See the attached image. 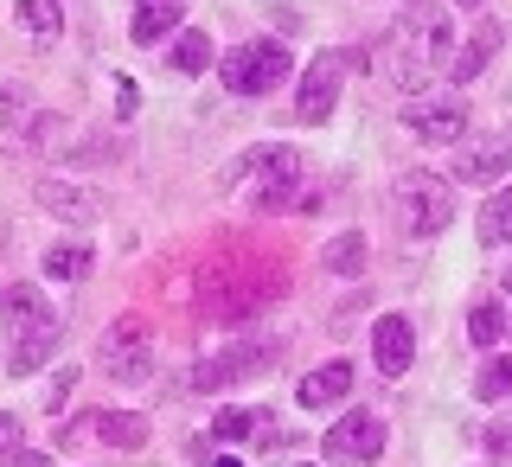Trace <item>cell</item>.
I'll return each mask as SVG.
<instances>
[{
  "mask_svg": "<svg viewBox=\"0 0 512 467\" xmlns=\"http://www.w3.org/2000/svg\"><path fill=\"white\" fill-rule=\"evenodd\" d=\"M263 352H269V346H237V352H224V359H212V365H205V372L192 378V384H199V391L237 384V378H250V372H256V359H263Z\"/></svg>",
  "mask_w": 512,
  "mask_h": 467,
  "instance_id": "9a60e30c",
  "label": "cell"
},
{
  "mask_svg": "<svg viewBox=\"0 0 512 467\" xmlns=\"http://www.w3.org/2000/svg\"><path fill=\"white\" fill-rule=\"evenodd\" d=\"M32 192H39V205H45L52 218H64V224H96V218H103V199H96L90 186H71V180H39Z\"/></svg>",
  "mask_w": 512,
  "mask_h": 467,
  "instance_id": "8fae6325",
  "label": "cell"
},
{
  "mask_svg": "<svg viewBox=\"0 0 512 467\" xmlns=\"http://www.w3.org/2000/svg\"><path fill=\"white\" fill-rule=\"evenodd\" d=\"M96 436H103L109 448H141V442H148V416H135V410H103Z\"/></svg>",
  "mask_w": 512,
  "mask_h": 467,
  "instance_id": "ac0fdd59",
  "label": "cell"
},
{
  "mask_svg": "<svg viewBox=\"0 0 512 467\" xmlns=\"http://www.w3.org/2000/svg\"><path fill=\"white\" fill-rule=\"evenodd\" d=\"M404 128L416 141H461L468 135V103H461V96H423V103L416 109H404Z\"/></svg>",
  "mask_w": 512,
  "mask_h": 467,
  "instance_id": "9c48e42d",
  "label": "cell"
},
{
  "mask_svg": "<svg viewBox=\"0 0 512 467\" xmlns=\"http://www.w3.org/2000/svg\"><path fill=\"white\" fill-rule=\"evenodd\" d=\"M493 45H500V26H493V20H480V26H474V45H461V52H455V64H448V71H455L461 84H468V77H480V71H487Z\"/></svg>",
  "mask_w": 512,
  "mask_h": 467,
  "instance_id": "2e32d148",
  "label": "cell"
},
{
  "mask_svg": "<svg viewBox=\"0 0 512 467\" xmlns=\"http://www.w3.org/2000/svg\"><path fill=\"white\" fill-rule=\"evenodd\" d=\"M0 467H45V455H39V448H13V455L0 461Z\"/></svg>",
  "mask_w": 512,
  "mask_h": 467,
  "instance_id": "f1b7e54d",
  "label": "cell"
},
{
  "mask_svg": "<svg viewBox=\"0 0 512 467\" xmlns=\"http://www.w3.org/2000/svg\"><path fill=\"white\" fill-rule=\"evenodd\" d=\"M372 359H378V372H410V359H416V327L404 314H384L378 327H372Z\"/></svg>",
  "mask_w": 512,
  "mask_h": 467,
  "instance_id": "7c38bea8",
  "label": "cell"
},
{
  "mask_svg": "<svg viewBox=\"0 0 512 467\" xmlns=\"http://www.w3.org/2000/svg\"><path fill=\"white\" fill-rule=\"evenodd\" d=\"M506 160H512V135H480L461 148L455 160V180H468V186H493L506 173Z\"/></svg>",
  "mask_w": 512,
  "mask_h": 467,
  "instance_id": "30bf717a",
  "label": "cell"
},
{
  "mask_svg": "<svg viewBox=\"0 0 512 467\" xmlns=\"http://www.w3.org/2000/svg\"><path fill=\"white\" fill-rule=\"evenodd\" d=\"M340 77H346V52H320L301 77V96H295V116L301 122H327L333 103H340Z\"/></svg>",
  "mask_w": 512,
  "mask_h": 467,
  "instance_id": "ba28073f",
  "label": "cell"
},
{
  "mask_svg": "<svg viewBox=\"0 0 512 467\" xmlns=\"http://www.w3.org/2000/svg\"><path fill=\"white\" fill-rule=\"evenodd\" d=\"M0 327H7V372H39L58 352V314L32 282H13L0 295Z\"/></svg>",
  "mask_w": 512,
  "mask_h": 467,
  "instance_id": "7a4b0ae2",
  "label": "cell"
},
{
  "mask_svg": "<svg viewBox=\"0 0 512 467\" xmlns=\"http://www.w3.org/2000/svg\"><path fill=\"white\" fill-rule=\"evenodd\" d=\"M116 116H135V84H128V77L116 84Z\"/></svg>",
  "mask_w": 512,
  "mask_h": 467,
  "instance_id": "f546056e",
  "label": "cell"
},
{
  "mask_svg": "<svg viewBox=\"0 0 512 467\" xmlns=\"http://www.w3.org/2000/svg\"><path fill=\"white\" fill-rule=\"evenodd\" d=\"M244 192H250L256 212H282L288 199H301V154H295V148H263V154H250Z\"/></svg>",
  "mask_w": 512,
  "mask_h": 467,
  "instance_id": "8992f818",
  "label": "cell"
},
{
  "mask_svg": "<svg viewBox=\"0 0 512 467\" xmlns=\"http://www.w3.org/2000/svg\"><path fill=\"white\" fill-rule=\"evenodd\" d=\"M468 340H474V346H500V340H506V314L493 308V301L468 308Z\"/></svg>",
  "mask_w": 512,
  "mask_h": 467,
  "instance_id": "603a6c76",
  "label": "cell"
},
{
  "mask_svg": "<svg viewBox=\"0 0 512 467\" xmlns=\"http://www.w3.org/2000/svg\"><path fill=\"white\" fill-rule=\"evenodd\" d=\"M461 7H480V0H461Z\"/></svg>",
  "mask_w": 512,
  "mask_h": 467,
  "instance_id": "1f68e13d",
  "label": "cell"
},
{
  "mask_svg": "<svg viewBox=\"0 0 512 467\" xmlns=\"http://www.w3.org/2000/svg\"><path fill=\"white\" fill-rule=\"evenodd\" d=\"M474 397H480V404H500V397H512V359H493L487 372L474 378Z\"/></svg>",
  "mask_w": 512,
  "mask_h": 467,
  "instance_id": "484cf974",
  "label": "cell"
},
{
  "mask_svg": "<svg viewBox=\"0 0 512 467\" xmlns=\"http://www.w3.org/2000/svg\"><path fill=\"white\" fill-rule=\"evenodd\" d=\"M442 64H455V32H448V13L416 0V7H404V13H397V26L378 39V77L416 96L429 77L442 71Z\"/></svg>",
  "mask_w": 512,
  "mask_h": 467,
  "instance_id": "6da1fadb",
  "label": "cell"
},
{
  "mask_svg": "<svg viewBox=\"0 0 512 467\" xmlns=\"http://www.w3.org/2000/svg\"><path fill=\"white\" fill-rule=\"evenodd\" d=\"M0 128H7V135H32V128H39V116H32V90L0 84Z\"/></svg>",
  "mask_w": 512,
  "mask_h": 467,
  "instance_id": "d6986e66",
  "label": "cell"
},
{
  "mask_svg": "<svg viewBox=\"0 0 512 467\" xmlns=\"http://www.w3.org/2000/svg\"><path fill=\"white\" fill-rule=\"evenodd\" d=\"M391 212H397V231L404 237H436V231L455 224V192H448L436 173H397Z\"/></svg>",
  "mask_w": 512,
  "mask_h": 467,
  "instance_id": "3957f363",
  "label": "cell"
},
{
  "mask_svg": "<svg viewBox=\"0 0 512 467\" xmlns=\"http://www.w3.org/2000/svg\"><path fill=\"white\" fill-rule=\"evenodd\" d=\"M212 467H244V461H237V455H218V461H212Z\"/></svg>",
  "mask_w": 512,
  "mask_h": 467,
  "instance_id": "4dcf8cb0",
  "label": "cell"
},
{
  "mask_svg": "<svg viewBox=\"0 0 512 467\" xmlns=\"http://www.w3.org/2000/svg\"><path fill=\"white\" fill-rule=\"evenodd\" d=\"M365 256H372V244H365V231H340L327 250H320V263H327L333 276H359V269H365Z\"/></svg>",
  "mask_w": 512,
  "mask_h": 467,
  "instance_id": "e0dca14e",
  "label": "cell"
},
{
  "mask_svg": "<svg viewBox=\"0 0 512 467\" xmlns=\"http://www.w3.org/2000/svg\"><path fill=\"white\" fill-rule=\"evenodd\" d=\"M212 436H218V442H244V436H263V423H256V410H237V404H231V410L212 416Z\"/></svg>",
  "mask_w": 512,
  "mask_h": 467,
  "instance_id": "d4e9b609",
  "label": "cell"
},
{
  "mask_svg": "<svg viewBox=\"0 0 512 467\" xmlns=\"http://www.w3.org/2000/svg\"><path fill=\"white\" fill-rule=\"evenodd\" d=\"M13 13H20V26L32 32V39H58V32H64V7H58V0H20Z\"/></svg>",
  "mask_w": 512,
  "mask_h": 467,
  "instance_id": "ffe728a7",
  "label": "cell"
},
{
  "mask_svg": "<svg viewBox=\"0 0 512 467\" xmlns=\"http://www.w3.org/2000/svg\"><path fill=\"white\" fill-rule=\"evenodd\" d=\"M13 448H20V416H7V410H0V461H7Z\"/></svg>",
  "mask_w": 512,
  "mask_h": 467,
  "instance_id": "4316f807",
  "label": "cell"
},
{
  "mask_svg": "<svg viewBox=\"0 0 512 467\" xmlns=\"http://www.w3.org/2000/svg\"><path fill=\"white\" fill-rule=\"evenodd\" d=\"M96 359H103V372L116 378V384H141V378H148V372H154V327H148V314L109 320Z\"/></svg>",
  "mask_w": 512,
  "mask_h": 467,
  "instance_id": "277c9868",
  "label": "cell"
},
{
  "mask_svg": "<svg viewBox=\"0 0 512 467\" xmlns=\"http://www.w3.org/2000/svg\"><path fill=\"white\" fill-rule=\"evenodd\" d=\"M506 288H512V269H506Z\"/></svg>",
  "mask_w": 512,
  "mask_h": 467,
  "instance_id": "d6a6232c",
  "label": "cell"
},
{
  "mask_svg": "<svg viewBox=\"0 0 512 467\" xmlns=\"http://www.w3.org/2000/svg\"><path fill=\"white\" fill-rule=\"evenodd\" d=\"M346 391H352V365H346V359H333V365H314V372L295 384L301 410H327V404H340Z\"/></svg>",
  "mask_w": 512,
  "mask_h": 467,
  "instance_id": "4fadbf2b",
  "label": "cell"
},
{
  "mask_svg": "<svg viewBox=\"0 0 512 467\" xmlns=\"http://www.w3.org/2000/svg\"><path fill=\"white\" fill-rule=\"evenodd\" d=\"M506 237H512V186L480 205V244H506Z\"/></svg>",
  "mask_w": 512,
  "mask_h": 467,
  "instance_id": "44dd1931",
  "label": "cell"
},
{
  "mask_svg": "<svg viewBox=\"0 0 512 467\" xmlns=\"http://www.w3.org/2000/svg\"><path fill=\"white\" fill-rule=\"evenodd\" d=\"M218 71H224V90H237V96H269L288 77V52L276 39H244L237 52H224L218 58Z\"/></svg>",
  "mask_w": 512,
  "mask_h": 467,
  "instance_id": "5b68a950",
  "label": "cell"
},
{
  "mask_svg": "<svg viewBox=\"0 0 512 467\" xmlns=\"http://www.w3.org/2000/svg\"><path fill=\"white\" fill-rule=\"evenodd\" d=\"M180 7H186V0H135L128 39H135V45H154L160 32H173V26H180Z\"/></svg>",
  "mask_w": 512,
  "mask_h": 467,
  "instance_id": "5bb4252c",
  "label": "cell"
},
{
  "mask_svg": "<svg viewBox=\"0 0 512 467\" xmlns=\"http://www.w3.org/2000/svg\"><path fill=\"white\" fill-rule=\"evenodd\" d=\"M487 448H493V455H512V423H493L487 429Z\"/></svg>",
  "mask_w": 512,
  "mask_h": 467,
  "instance_id": "83f0119b",
  "label": "cell"
},
{
  "mask_svg": "<svg viewBox=\"0 0 512 467\" xmlns=\"http://www.w3.org/2000/svg\"><path fill=\"white\" fill-rule=\"evenodd\" d=\"M173 71H186V77L212 71V39H205V32H180V39H173Z\"/></svg>",
  "mask_w": 512,
  "mask_h": 467,
  "instance_id": "7402d4cb",
  "label": "cell"
},
{
  "mask_svg": "<svg viewBox=\"0 0 512 467\" xmlns=\"http://www.w3.org/2000/svg\"><path fill=\"white\" fill-rule=\"evenodd\" d=\"M320 455L340 461V467H365L384 455V423L378 416H340V423L320 436Z\"/></svg>",
  "mask_w": 512,
  "mask_h": 467,
  "instance_id": "52a82bcc",
  "label": "cell"
},
{
  "mask_svg": "<svg viewBox=\"0 0 512 467\" xmlns=\"http://www.w3.org/2000/svg\"><path fill=\"white\" fill-rule=\"evenodd\" d=\"M45 276H58V282H84V276H90V250H84V244L52 250V256H45Z\"/></svg>",
  "mask_w": 512,
  "mask_h": 467,
  "instance_id": "cb8c5ba5",
  "label": "cell"
}]
</instances>
